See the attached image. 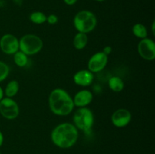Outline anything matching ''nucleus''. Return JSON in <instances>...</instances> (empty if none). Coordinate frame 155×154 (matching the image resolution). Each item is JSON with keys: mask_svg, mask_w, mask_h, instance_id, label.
<instances>
[{"mask_svg": "<svg viewBox=\"0 0 155 154\" xmlns=\"http://www.w3.org/2000/svg\"><path fill=\"white\" fill-rule=\"evenodd\" d=\"M88 36L86 33H80L75 35L74 38V46L76 49L82 50L86 46L88 43Z\"/></svg>", "mask_w": 155, "mask_h": 154, "instance_id": "ddd939ff", "label": "nucleus"}, {"mask_svg": "<svg viewBox=\"0 0 155 154\" xmlns=\"http://www.w3.org/2000/svg\"><path fill=\"white\" fill-rule=\"evenodd\" d=\"M77 1H78V0H64L65 4H67L68 5H74L75 3H77Z\"/></svg>", "mask_w": 155, "mask_h": 154, "instance_id": "4be33fe9", "label": "nucleus"}, {"mask_svg": "<svg viewBox=\"0 0 155 154\" xmlns=\"http://www.w3.org/2000/svg\"><path fill=\"white\" fill-rule=\"evenodd\" d=\"M3 95H4V91H3L2 88V87L0 86V101L3 98Z\"/></svg>", "mask_w": 155, "mask_h": 154, "instance_id": "b1692460", "label": "nucleus"}, {"mask_svg": "<svg viewBox=\"0 0 155 154\" xmlns=\"http://www.w3.org/2000/svg\"><path fill=\"white\" fill-rule=\"evenodd\" d=\"M133 33L134 34V36L136 37L139 38V39H145L147 38L148 36V31H147V29L143 24H136L133 27Z\"/></svg>", "mask_w": 155, "mask_h": 154, "instance_id": "dca6fc26", "label": "nucleus"}, {"mask_svg": "<svg viewBox=\"0 0 155 154\" xmlns=\"http://www.w3.org/2000/svg\"><path fill=\"white\" fill-rule=\"evenodd\" d=\"M0 48L6 54H14L19 50V40L12 34H5L0 39Z\"/></svg>", "mask_w": 155, "mask_h": 154, "instance_id": "0eeeda50", "label": "nucleus"}, {"mask_svg": "<svg viewBox=\"0 0 155 154\" xmlns=\"http://www.w3.org/2000/svg\"><path fill=\"white\" fill-rule=\"evenodd\" d=\"M78 129L73 124L64 122L59 124L52 130L51 139L55 146L61 149L71 148L78 140Z\"/></svg>", "mask_w": 155, "mask_h": 154, "instance_id": "f257e3e1", "label": "nucleus"}, {"mask_svg": "<svg viewBox=\"0 0 155 154\" xmlns=\"http://www.w3.org/2000/svg\"><path fill=\"white\" fill-rule=\"evenodd\" d=\"M3 141H4V136H3L2 132V131H0V146H1L2 145Z\"/></svg>", "mask_w": 155, "mask_h": 154, "instance_id": "5701e85b", "label": "nucleus"}, {"mask_svg": "<svg viewBox=\"0 0 155 154\" xmlns=\"http://www.w3.org/2000/svg\"><path fill=\"white\" fill-rule=\"evenodd\" d=\"M43 42L40 37L34 34H26L19 40V49L28 55H33L42 50Z\"/></svg>", "mask_w": 155, "mask_h": 154, "instance_id": "39448f33", "label": "nucleus"}, {"mask_svg": "<svg viewBox=\"0 0 155 154\" xmlns=\"http://www.w3.org/2000/svg\"><path fill=\"white\" fill-rule=\"evenodd\" d=\"M108 85L110 90L114 92H120L124 88V82L119 76H112L108 80Z\"/></svg>", "mask_w": 155, "mask_h": 154, "instance_id": "4468645a", "label": "nucleus"}, {"mask_svg": "<svg viewBox=\"0 0 155 154\" xmlns=\"http://www.w3.org/2000/svg\"><path fill=\"white\" fill-rule=\"evenodd\" d=\"M138 51L141 57L146 60H154L155 58V43L151 39H142L138 45Z\"/></svg>", "mask_w": 155, "mask_h": 154, "instance_id": "6e6552de", "label": "nucleus"}, {"mask_svg": "<svg viewBox=\"0 0 155 154\" xmlns=\"http://www.w3.org/2000/svg\"><path fill=\"white\" fill-rule=\"evenodd\" d=\"M93 99V95L89 90H81L77 92L74 96V106L78 107H86L89 105Z\"/></svg>", "mask_w": 155, "mask_h": 154, "instance_id": "f8f14e48", "label": "nucleus"}, {"mask_svg": "<svg viewBox=\"0 0 155 154\" xmlns=\"http://www.w3.org/2000/svg\"><path fill=\"white\" fill-rule=\"evenodd\" d=\"M19 91V83L16 80H12L6 85L5 94L7 98H13L18 94Z\"/></svg>", "mask_w": 155, "mask_h": 154, "instance_id": "2eb2a0df", "label": "nucleus"}, {"mask_svg": "<svg viewBox=\"0 0 155 154\" xmlns=\"http://www.w3.org/2000/svg\"><path fill=\"white\" fill-rule=\"evenodd\" d=\"M30 20L35 24H42L46 21L47 16L42 11H34L30 14Z\"/></svg>", "mask_w": 155, "mask_h": 154, "instance_id": "a211bd4d", "label": "nucleus"}, {"mask_svg": "<svg viewBox=\"0 0 155 154\" xmlns=\"http://www.w3.org/2000/svg\"><path fill=\"white\" fill-rule=\"evenodd\" d=\"M14 61L20 67H24L28 63V57L27 54L23 53L22 51H18L14 54Z\"/></svg>", "mask_w": 155, "mask_h": 154, "instance_id": "f3484780", "label": "nucleus"}, {"mask_svg": "<svg viewBox=\"0 0 155 154\" xmlns=\"http://www.w3.org/2000/svg\"><path fill=\"white\" fill-rule=\"evenodd\" d=\"M0 154H1V152H0Z\"/></svg>", "mask_w": 155, "mask_h": 154, "instance_id": "bb28decb", "label": "nucleus"}, {"mask_svg": "<svg viewBox=\"0 0 155 154\" xmlns=\"http://www.w3.org/2000/svg\"><path fill=\"white\" fill-rule=\"evenodd\" d=\"M132 119V114L127 109H118L114 112L111 116V122L114 126L117 128H124L127 126Z\"/></svg>", "mask_w": 155, "mask_h": 154, "instance_id": "9d476101", "label": "nucleus"}, {"mask_svg": "<svg viewBox=\"0 0 155 154\" xmlns=\"http://www.w3.org/2000/svg\"><path fill=\"white\" fill-rule=\"evenodd\" d=\"M94 80V74L89 69H81L74 75V82L76 85L83 87L90 85Z\"/></svg>", "mask_w": 155, "mask_h": 154, "instance_id": "9b49d317", "label": "nucleus"}, {"mask_svg": "<svg viewBox=\"0 0 155 154\" xmlns=\"http://www.w3.org/2000/svg\"><path fill=\"white\" fill-rule=\"evenodd\" d=\"M108 56L102 51L94 54L88 62V69L92 72H98L104 69L107 64Z\"/></svg>", "mask_w": 155, "mask_h": 154, "instance_id": "1a4fd4ad", "label": "nucleus"}, {"mask_svg": "<svg viewBox=\"0 0 155 154\" xmlns=\"http://www.w3.org/2000/svg\"><path fill=\"white\" fill-rule=\"evenodd\" d=\"M154 25H155V22L154 21L152 24V29H151V30H152V32H153V34H154Z\"/></svg>", "mask_w": 155, "mask_h": 154, "instance_id": "393cba45", "label": "nucleus"}, {"mask_svg": "<svg viewBox=\"0 0 155 154\" xmlns=\"http://www.w3.org/2000/svg\"><path fill=\"white\" fill-rule=\"evenodd\" d=\"M95 1H97V2H104V1H105V0H95Z\"/></svg>", "mask_w": 155, "mask_h": 154, "instance_id": "a878e982", "label": "nucleus"}, {"mask_svg": "<svg viewBox=\"0 0 155 154\" xmlns=\"http://www.w3.org/2000/svg\"><path fill=\"white\" fill-rule=\"evenodd\" d=\"M74 125L77 129L82 130L85 133L92 131L94 124V115L92 110L87 107H80L73 116Z\"/></svg>", "mask_w": 155, "mask_h": 154, "instance_id": "20e7f679", "label": "nucleus"}, {"mask_svg": "<svg viewBox=\"0 0 155 154\" xmlns=\"http://www.w3.org/2000/svg\"><path fill=\"white\" fill-rule=\"evenodd\" d=\"M19 107L11 98H4L0 101V113L7 119H15L19 115Z\"/></svg>", "mask_w": 155, "mask_h": 154, "instance_id": "423d86ee", "label": "nucleus"}, {"mask_svg": "<svg viewBox=\"0 0 155 154\" xmlns=\"http://www.w3.org/2000/svg\"><path fill=\"white\" fill-rule=\"evenodd\" d=\"M48 104L51 111L61 116L69 115L75 107L71 95L62 88H55L50 93Z\"/></svg>", "mask_w": 155, "mask_h": 154, "instance_id": "f03ea898", "label": "nucleus"}, {"mask_svg": "<svg viewBox=\"0 0 155 154\" xmlns=\"http://www.w3.org/2000/svg\"><path fill=\"white\" fill-rule=\"evenodd\" d=\"M111 51H112V48H111V47H110V46H105L104 48V49H103L102 52L104 53V54H105L106 55L108 56L109 54H110V53H111Z\"/></svg>", "mask_w": 155, "mask_h": 154, "instance_id": "412c9836", "label": "nucleus"}, {"mask_svg": "<svg viewBox=\"0 0 155 154\" xmlns=\"http://www.w3.org/2000/svg\"><path fill=\"white\" fill-rule=\"evenodd\" d=\"M9 72H10V69L8 66L5 63L0 60V82L7 78Z\"/></svg>", "mask_w": 155, "mask_h": 154, "instance_id": "6ab92c4d", "label": "nucleus"}, {"mask_svg": "<svg viewBox=\"0 0 155 154\" xmlns=\"http://www.w3.org/2000/svg\"><path fill=\"white\" fill-rule=\"evenodd\" d=\"M74 25L80 33H90L97 25V18L93 12L88 10L79 11L74 18Z\"/></svg>", "mask_w": 155, "mask_h": 154, "instance_id": "7ed1b4c3", "label": "nucleus"}, {"mask_svg": "<svg viewBox=\"0 0 155 154\" xmlns=\"http://www.w3.org/2000/svg\"><path fill=\"white\" fill-rule=\"evenodd\" d=\"M46 21L51 25H54V24H56L58 21V18L56 14H49L48 16H47Z\"/></svg>", "mask_w": 155, "mask_h": 154, "instance_id": "aec40b11", "label": "nucleus"}]
</instances>
